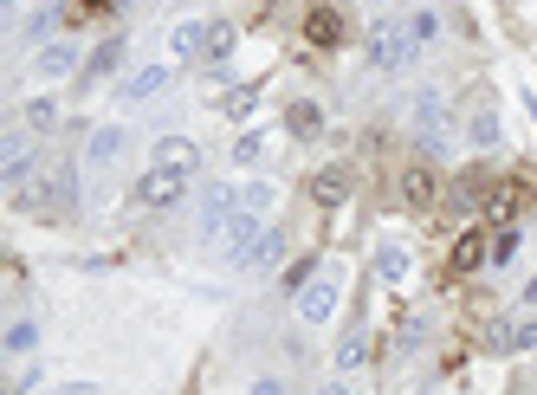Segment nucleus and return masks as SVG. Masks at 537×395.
Masks as SVG:
<instances>
[{"label":"nucleus","instance_id":"nucleus-38","mask_svg":"<svg viewBox=\"0 0 537 395\" xmlns=\"http://www.w3.org/2000/svg\"><path fill=\"white\" fill-rule=\"evenodd\" d=\"M318 395H350V383H343V376H337V383H324Z\"/></svg>","mask_w":537,"mask_h":395},{"label":"nucleus","instance_id":"nucleus-20","mask_svg":"<svg viewBox=\"0 0 537 395\" xmlns=\"http://www.w3.org/2000/svg\"><path fill=\"white\" fill-rule=\"evenodd\" d=\"M486 201H492V214H499V221H512L518 208H531V182H499Z\"/></svg>","mask_w":537,"mask_h":395},{"label":"nucleus","instance_id":"nucleus-18","mask_svg":"<svg viewBox=\"0 0 537 395\" xmlns=\"http://www.w3.org/2000/svg\"><path fill=\"white\" fill-rule=\"evenodd\" d=\"M169 52H175V65H188V59H201V52H208V26H201V20H188V26H175V39H169Z\"/></svg>","mask_w":537,"mask_h":395},{"label":"nucleus","instance_id":"nucleus-13","mask_svg":"<svg viewBox=\"0 0 537 395\" xmlns=\"http://www.w3.org/2000/svg\"><path fill=\"white\" fill-rule=\"evenodd\" d=\"M59 124H65L59 98H26V104H20V130H33V136H59Z\"/></svg>","mask_w":537,"mask_h":395},{"label":"nucleus","instance_id":"nucleus-26","mask_svg":"<svg viewBox=\"0 0 537 395\" xmlns=\"http://www.w3.org/2000/svg\"><path fill=\"white\" fill-rule=\"evenodd\" d=\"M512 260H518V227H499V234H492L486 266H512Z\"/></svg>","mask_w":537,"mask_h":395},{"label":"nucleus","instance_id":"nucleus-39","mask_svg":"<svg viewBox=\"0 0 537 395\" xmlns=\"http://www.w3.org/2000/svg\"><path fill=\"white\" fill-rule=\"evenodd\" d=\"M525 305H531V311H537V279H531V285H525Z\"/></svg>","mask_w":537,"mask_h":395},{"label":"nucleus","instance_id":"nucleus-14","mask_svg":"<svg viewBox=\"0 0 537 395\" xmlns=\"http://www.w3.org/2000/svg\"><path fill=\"white\" fill-rule=\"evenodd\" d=\"M169 78H175V65H143V72H130L123 98H130V104H149V98H162V91H169Z\"/></svg>","mask_w":537,"mask_h":395},{"label":"nucleus","instance_id":"nucleus-5","mask_svg":"<svg viewBox=\"0 0 537 395\" xmlns=\"http://www.w3.org/2000/svg\"><path fill=\"white\" fill-rule=\"evenodd\" d=\"M305 39H311V46H324V52L350 39V20H343L337 0H311V13H305Z\"/></svg>","mask_w":537,"mask_h":395},{"label":"nucleus","instance_id":"nucleus-41","mask_svg":"<svg viewBox=\"0 0 537 395\" xmlns=\"http://www.w3.org/2000/svg\"><path fill=\"white\" fill-rule=\"evenodd\" d=\"M0 7H7V13H13V7H20V0H0Z\"/></svg>","mask_w":537,"mask_h":395},{"label":"nucleus","instance_id":"nucleus-19","mask_svg":"<svg viewBox=\"0 0 537 395\" xmlns=\"http://www.w3.org/2000/svg\"><path fill=\"white\" fill-rule=\"evenodd\" d=\"M363 363H369V331H363V324H350L343 344H337V370L350 376V370H363Z\"/></svg>","mask_w":537,"mask_h":395},{"label":"nucleus","instance_id":"nucleus-3","mask_svg":"<svg viewBox=\"0 0 537 395\" xmlns=\"http://www.w3.org/2000/svg\"><path fill=\"white\" fill-rule=\"evenodd\" d=\"M188 182H195V175H175V169H149L143 175V182H136V208H182V201H188Z\"/></svg>","mask_w":537,"mask_h":395},{"label":"nucleus","instance_id":"nucleus-24","mask_svg":"<svg viewBox=\"0 0 537 395\" xmlns=\"http://www.w3.org/2000/svg\"><path fill=\"white\" fill-rule=\"evenodd\" d=\"M486 253H492V240H486V234H466L460 247H453V266L473 272V266H486Z\"/></svg>","mask_w":537,"mask_h":395},{"label":"nucleus","instance_id":"nucleus-17","mask_svg":"<svg viewBox=\"0 0 537 395\" xmlns=\"http://www.w3.org/2000/svg\"><path fill=\"white\" fill-rule=\"evenodd\" d=\"M117 65H123V39H104V46H91V59H85V72H78V78L98 85V78H110Z\"/></svg>","mask_w":537,"mask_h":395},{"label":"nucleus","instance_id":"nucleus-4","mask_svg":"<svg viewBox=\"0 0 537 395\" xmlns=\"http://www.w3.org/2000/svg\"><path fill=\"white\" fill-rule=\"evenodd\" d=\"M33 169H39V136L33 130H7V136H0V182L20 188Z\"/></svg>","mask_w":537,"mask_h":395},{"label":"nucleus","instance_id":"nucleus-36","mask_svg":"<svg viewBox=\"0 0 537 395\" xmlns=\"http://www.w3.org/2000/svg\"><path fill=\"white\" fill-rule=\"evenodd\" d=\"M253 395H285V383H279V376H259V383H253Z\"/></svg>","mask_w":537,"mask_h":395},{"label":"nucleus","instance_id":"nucleus-35","mask_svg":"<svg viewBox=\"0 0 537 395\" xmlns=\"http://www.w3.org/2000/svg\"><path fill=\"white\" fill-rule=\"evenodd\" d=\"M33 383H39V370H33V363H20V370H13V395H26Z\"/></svg>","mask_w":537,"mask_h":395},{"label":"nucleus","instance_id":"nucleus-10","mask_svg":"<svg viewBox=\"0 0 537 395\" xmlns=\"http://www.w3.org/2000/svg\"><path fill=\"white\" fill-rule=\"evenodd\" d=\"M233 214H240V195L233 188H208V201H201V240H220L233 227Z\"/></svg>","mask_w":537,"mask_h":395},{"label":"nucleus","instance_id":"nucleus-32","mask_svg":"<svg viewBox=\"0 0 537 395\" xmlns=\"http://www.w3.org/2000/svg\"><path fill=\"white\" fill-rule=\"evenodd\" d=\"M376 272H382V279H389V285H395V279H408V253H402V247H382Z\"/></svg>","mask_w":537,"mask_h":395},{"label":"nucleus","instance_id":"nucleus-29","mask_svg":"<svg viewBox=\"0 0 537 395\" xmlns=\"http://www.w3.org/2000/svg\"><path fill=\"white\" fill-rule=\"evenodd\" d=\"M253 111H259V85H240V91H227V117H240V124H246Z\"/></svg>","mask_w":537,"mask_h":395},{"label":"nucleus","instance_id":"nucleus-16","mask_svg":"<svg viewBox=\"0 0 537 395\" xmlns=\"http://www.w3.org/2000/svg\"><path fill=\"white\" fill-rule=\"evenodd\" d=\"M117 156H123V130H117V124L91 130V143H85V162H91V169H110Z\"/></svg>","mask_w":537,"mask_h":395},{"label":"nucleus","instance_id":"nucleus-34","mask_svg":"<svg viewBox=\"0 0 537 395\" xmlns=\"http://www.w3.org/2000/svg\"><path fill=\"white\" fill-rule=\"evenodd\" d=\"M525 350H537V311L525 324H512V357H525Z\"/></svg>","mask_w":537,"mask_h":395},{"label":"nucleus","instance_id":"nucleus-1","mask_svg":"<svg viewBox=\"0 0 537 395\" xmlns=\"http://www.w3.org/2000/svg\"><path fill=\"white\" fill-rule=\"evenodd\" d=\"M363 59H369V72H402V65L415 59V33H408V20H376L369 26Z\"/></svg>","mask_w":537,"mask_h":395},{"label":"nucleus","instance_id":"nucleus-11","mask_svg":"<svg viewBox=\"0 0 537 395\" xmlns=\"http://www.w3.org/2000/svg\"><path fill=\"white\" fill-rule=\"evenodd\" d=\"M285 130H292L298 143H318L324 136V104L318 98H292L285 104Z\"/></svg>","mask_w":537,"mask_h":395},{"label":"nucleus","instance_id":"nucleus-9","mask_svg":"<svg viewBox=\"0 0 537 395\" xmlns=\"http://www.w3.org/2000/svg\"><path fill=\"white\" fill-rule=\"evenodd\" d=\"M298 318H305V324H330V318H337V279L298 285Z\"/></svg>","mask_w":537,"mask_h":395},{"label":"nucleus","instance_id":"nucleus-23","mask_svg":"<svg viewBox=\"0 0 537 395\" xmlns=\"http://www.w3.org/2000/svg\"><path fill=\"white\" fill-rule=\"evenodd\" d=\"M52 208H72V201H78V169H72V162H52Z\"/></svg>","mask_w":537,"mask_h":395},{"label":"nucleus","instance_id":"nucleus-21","mask_svg":"<svg viewBox=\"0 0 537 395\" xmlns=\"http://www.w3.org/2000/svg\"><path fill=\"white\" fill-rule=\"evenodd\" d=\"M466 143H473V149H492V143H499V111H492V104H479V111L466 117Z\"/></svg>","mask_w":537,"mask_h":395},{"label":"nucleus","instance_id":"nucleus-27","mask_svg":"<svg viewBox=\"0 0 537 395\" xmlns=\"http://www.w3.org/2000/svg\"><path fill=\"white\" fill-rule=\"evenodd\" d=\"M39 344V324L33 318H20V324H7V357H26V350Z\"/></svg>","mask_w":537,"mask_h":395},{"label":"nucleus","instance_id":"nucleus-15","mask_svg":"<svg viewBox=\"0 0 537 395\" xmlns=\"http://www.w3.org/2000/svg\"><path fill=\"white\" fill-rule=\"evenodd\" d=\"M279 260H285V234H279V227H266V234L253 240V253H246L240 266H246V272H272Z\"/></svg>","mask_w":537,"mask_h":395},{"label":"nucleus","instance_id":"nucleus-7","mask_svg":"<svg viewBox=\"0 0 537 395\" xmlns=\"http://www.w3.org/2000/svg\"><path fill=\"white\" fill-rule=\"evenodd\" d=\"M350 188H356V169H350V162H330V169L311 175V201H318V208H343V201H350Z\"/></svg>","mask_w":537,"mask_h":395},{"label":"nucleus","instance_id":"nucleus-2","mask_svg":"<svg viewBox=\"0 0 537 395\" xmlns=\"http://www.w3.org/2000/svg\"><path fill=\"white\" fill-rule=\"evenodd\" d=\"M415 143L421 156H447L453 149V104L440 91H415Z\"/></svg>","mask_w":537,"mask_h":395},{"label":"nucleus","instance_id":"nucleus-22","mask_svg":"<svg viewBox=\"0 0 537 395\" xmlns=\"http://www.w3.org/2000/svg\"><path fill=\"white\" fill-rule=\"evenodd\" d=\"M486 195H492V188H486V175H479V169H466L460 182L447 188V201H453V208H479V201H486Z\"/></svg>","mask_w":537,"mask_h":395},{"label":"nucleus","instance_id":"nucleus-25","mask_svg":"<svg viewBox=\"0 0 537 395\" xmlns=\"http://www.w3.org/2000/svg\"><path fill=\"white\" fill-rule=\"evenodd\" d=\"M272 182H253V188H240V214H253V221H266V208H272Z\"/></svg>","mask_w":537,"mask_h":395},{"label":"nucleus","instance_id":"nucleus-8","mask_svg":"<svg viewBox=\"0 0 537 395\" xmlns=\"http://www.w3.org/2000/svg\"><path fill=\"white\" fill-rule=\"evenodd\" d=\"M85 59H91V52L85 46H78V39H52V46H39V72H46V78H72V72H85Z\"/></svg>","mask_w":537,"mask_h":395},{"label":"nucleus","instance_id":"nucleus-12","mask_svg":"<svg viewBox=\"0 0 537 395\" xmlns=\"http://www.w3.org/2000/svg\"><path fill=\"white\" fill-rule=\"evenodd\" d=\"M156 169L195 175L201 169V143H188V136H162V143H156Z\"/></svg>","mask_w":537,"mask_h":395},{"label":"nucleus","instance_id":"nucleus-37","mask_svg":"<svg viewBox=\"0 0 537 395\" xmlns=\"http://www.w3.org/2000/svg\"><path fill=\"white\" fill-rule=\"evenodd\" d=\"M123 0H85V13H117Z\"/></svg>","mask_w":537,"mask_h":395},{"label":"nucleus","instance_id":"nucleus-33","mask_svg":"<svg viewBox=\"0 0 537 395\" xmlns=\"http://www.w3.org/2000/svg\"><path fill=\"white\" fill-rule=\"evenodd\" d=\"M259 156H266V136H259V130H246L240 143H233V162H246V169H253Z\"/></svg>","mask_w":537,"mask_h":395},{"label":"nucleus","instance_id":"nucleus-30","mask_svg":"<svg viewBox=\"0 0 537 395\" xmlns=\"http://www.w3.org/2000/svg\"><path fill=\"white\" fill-rule=\"evenodd\" d=\"M486 350H492V357H512V318H492L486 324Z\"/></svg>","mask_w":537,"mask_h":395},{"label":"nucleus","instance_id":"nucleus-6","mask_svg":"<svg viewBox=\"0 0 537 395\" xmlns=\"http://www.w3.org/2000/svg\"><path fill=\"white\" fill-rule=\"evenodd\" d=\"M395 195H402V208H434V201H440V175L428 169V156H421V162H408V169H402V182H395Z\"/></svg>","mask_w":537,"mask_h":395},{"label":"nucleus","instance_id":"nucleus-31","mask_svg":"<svg viewBox=\"0 0 537 395\" xmlns=\"http://www.w3.org/2000/svg\"><path fill=\"white\" fill-rule=\"evenodd\" d=\"M408 33H415V46H428V39L440 33V20H434V7H415V13H408Z\"/></svg>","mask_w":537,"mask_h":395},{"label":"nucleus","instance_id":"nucleus-28","mask_svg":"<svg viewBox=\"0 0 537 395\" xmlns=\"http://www.w3.org/2000/svg\"><path fill=\"white\" fill-rule=\"evenodd\" d=\"M233 52V20H208V59L220 65Z\"/></svg>","mask_w":537,"mask_h":395},{"label":"nucleus","instance_id":"nucleus-40","mask_svg":"<svg viewBox=\"0 0 537 395\" xmlns=\"http://www.w3.org/2000/svg\"><path fill=\"white\" fill-rule=\"evenodd\" d=\"M39 7H52V13H59V7H65V0H39Z\"/></svg>","mask_w":537,"mask_h":395}]
</instances>
